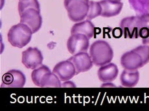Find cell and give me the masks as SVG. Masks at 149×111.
I'll return each mask as SVG.
<instances>
[{"label": "cell", "instance_id": "cell-24", "mask_svg": "<svg viewBox=\"0 0 149 111\" xmlns=\"http://www.w3.org/2000/svg\"><path fill=\"white\" fill-rule=\"evenodd\" d=\"M142 42H143V44H146V45H149V36L147 38L142 39Z\"/></svg>", "mask_w": 149, "mask_h": 111}, {"label": "cell", "instance_id": "cell-5", "mask_svg": "<svg viewBox=\"0 0 149 111\" xmlns=\"http://www.w3.org/2000/svg\"><path fill=\"white\" fill-rule=\"evenodd\" d=\"M88 37L82 34H71L67 42V47L71 55L87 52L90 47V41Z\"/></svg>", "mask_w": 149, "mask_h": 111}, {"label": "cell", "instance_id": "cell-12", "mask_svg": "<svg viewBox=\"0 0 149 111\" xmlns=\"http://www.w3.org/2000/svg\"><path fill=\"white\" fill-rule=\"evenodd\" d=\"M99 3L102 8L101 16L106 18L117 16L123 7V3L116 0H101Z\"/></svg>", "mask_w": 149, "mask_h": 111}, {"label": "cell", "instance_id": "cell-14", "mask_svg": "<svg viewBox=\"0 0 149 111\" xmlns=\"http://www.w3.org/2000/svg\"><path fill=\"white\" fill-rule=\"evenodd\" d=\"M95 25L88 20L76 23L71 29V34H82L86 36L89 39L95 36Z\"/></svg>", "mask_w": 149, "mask_h": 111}, {"label": "cell", "instance_id": "cell-10", "mask_svg": "<svg viewBox=\"0 0 149 111\" xmlns=\"http://www.w3.org/2000/svg\"><path fill=\"white\" fill-rule=\"evenodd\" d=\"M69 60L73 62L75 67L76 75L90 70L93 65L92 59L90 54L87 52H81L74 54Z\"/></svg>", "mask_w": 149, "mask_h": 111}, {"label": "cell", "instance_id": "cell-1", "mask_svg": "<svg viewBox=\"0 0 149 111\" xmlns=\"http://www.w3.org/2000/svg\"><path fill=\"white\" fill-rule=\"evenodd\" d=\"M90 55L95 66H102L112 61L113 51L107 42L99 40L91 45Z\"/></svg>", "mask_w": 149, "mask_h": 111}, {"label": "cell", "instance_id": "cell-17", "mask_svg": "<svg viewBox=\"0 0 149 111\" xmlns=\"http://www.w3.org/2000/svg\"><path fill=\"white\" fill-rule=\"evenodd\" d=\"M50 72L51 70L49 68L45 65H41L40 66L33 70L32 73H31V78H32L33 83L37 87H40V81L43 76L45 73Z\"/></svg>", "mask_w": 149, "mask_h": 111}, {"label": "cell", "instance_id": "cell-2", "mask_svg": "<svg viewBox=\"0 0 149 111\" xmlns=\"http://www.w3.org/2000/svg\"><path fill=\"white\" fill-rule=\"evenodd\" d=\"M33 34L32 30L27 25L19 23L13 25L8 31V40L13 46L23 48L29 43Z\"/></svg>", "mask_w": 149, "mask_h": 111}, {"label": "cell", "instance_id": "cell-25", "mask_svg": "<svg viewBox=\"0 0 149 111\" xmlns=\"http://www.w3.org/2000/svg\"><path fill=\"white\" fill-rule=\"evenodd\" d=\"M116 1H121V0H116Z\"/></svg>", "mask_w": 149, "mask_h": 111}, {"label": "cell", "instance_id": "cell-7", "mask_svg": "<svg viewBox=\"0 0 149 111\" xmlns=\"http://www.w3.org/2000/svg\"><path fill=\"white\" fill-rule=\"evenodd\" d=\"M20 23L25 24L36 33L40 29L42 25V18L40 12L34 8H29L20 15Z\"/></svg>", "mask_w": 149, "mask_h": 111}, {"label": "cell", "instance_id": "cell-19", "mask_svg": "<svg viewBox=\"0 0 149 111\" xmlns=\"http://www.w3.org/2000/svg\"><path fill=\"white\" fill-rule=\"evenodd\" d=\"M102 8L99 2L90 1L89 2V10L87 15V20H91L101 15Z\"/></svg>", "mask_w": 149, "mask_h": 111}, {"label": "cell", "instance_id": "cell-11", "mask_svg": "<svg viewBox=\"0 0 149 111\" xmlns=\"http://www.w3.org/2000/svg\"><path fill=\"white\" fill-rule=\"evenodd\" d=\"M121 64L124 69L129 71L137 70L143 66L141 57L132 50L125 53L121 56Z\"/></svg>", "mask_w": 149, "mask_h": 111}, {"label": "cell", "instance_id": "cell-6", "mask_svg": "<svg viewBox=\"0 0 149 111\" xmlns=\"http://www.w3.org/2000/svg\"><path fill=\"white\" fill-rule=\"evenodd\" d=\"M44 57L37 47H30L22 52V62L27 69L34 70L42 65Z\"/></svg>", "mask_w": 149, "mask_h": 111}, {"label": "cell", "instance_id": "cell-3", "mask_svg": "<svg viewBox=\"0 0 149 111\" xmlns=\"http://www.w3.org/2000/svg\"><path fill=\"white\" fill-rule=\"evenodd\" d=\"M89 2L90 0H64V7L71 21L79 22L86 18Z\"/></svg>", "mask_w": 149, "mask_h": 111}, {"label": "cell", "instance_id": "cell-20", "mask_svg": "<svg viewBox=\"0 0 149 111\" xmlns=\"http://www.w3.org/2000/svg\"><path fill=\"white\" fill-rule=\"evenodd\" d=\"M140 25L141 29L139 31V37L142 39L148 38L149 36V13L140 16Z\"/></svg>", "mask_w": 149, "mask_h": 111}, {"label": "cell", "instance_id": "cell-21", "mask_svg": "<svg viewBox=\"0 0 149 111\" xmlns=\"http://www.w3.org/2000/svg\"><path fill=\"white\" fill-rule=\"evenodd\" d=\"M133 52L137 53L141 57L143 61V66L149 62V45L143 44L139 45L132 50Z\"/></svg>", "mask_w": 149, "mask_h": 111}, {"label": "cell", "instance_id": "cell-8", "mask_svg": "<svg viewBox=\"0 0 149 111\" xmlns=\"http://www.w3.org/2000/svg\"><path fill=\"white\" fill-rule=\"evenodd\" d=\"M26 82V77L22 72L11 70L2 77V88H22Z\"/></svg>", "mask_w": 149, "mask_h": 111}, {"label": "cell", "instance_id": "cell-22", "mask_svg": "<svg viewBox=\"0 0 149 111\" xmlns=\"http://www.w3.org/2000/svg\"><path fill=\"white\" fill-rule=\"evenodd\" d=\"M62 87L64 88H74L76 87V85L72 81H65L62 84Z\"/></svg>", "mask_w": 149, "mask_h": 111}, {"label": "cell", "instance_id": "cell-18", "mask_svg": "<svg viewBox=\"0 0 149 111\" xmlns=\"http://www.w3.org/2000/svg\"><path fill=\"white\" fill-rule=\"evenodd\" d=\"M29 8H34L40 12V5L38 0H19L18 12L19 16Z\"/></svg>", "mask_w": 149, "mask_h": 111}, {"label": "cell", "instance_id": "cell-4", "mask_svg": "<svg viewBox=\"0 0 149 111\" xmlns=\"http://www.w3.org/2000/svg\"><path fill=\"white\" fill-rule=\"evenodd\" d=\"M122 33L127 38H137L139 37L140 16H130L123 18L120 23Z\"/></svg>", "mask_w": 149, "mask_h": 111}, {"label": "cell", "instance_id": "cell-16", "mask_svg": "<svg viewBox=\"0 0 149 111\" xmlns=\"http://www.w3.org/2000/svg\"><path fill=\"white\" fill-rule=\"evenodd\" d=\"M42 88H61L62 87L61 81L58 77L53 72H48L43 76L40 81Z\"/></svg>", "mask_w": 149, "mask_h": 111}, {"label": "cell", "instance_id": "cell-15", "mask_svg": "<svg viewBox=\"0 0 149 111\" xmlns=\"http://www.w3.org/2000/svg\"><path fill=\"white\" fill-rule=\"evenodd\" d=\"M139 80V73L138 70L129 71L125 69L123 71L120 81L123 87H134L138 83Z\"/></svg>", "mask_w": 149, "mask_h": 111}, {"label": "cell", "instance_id": "cell-13", "mask_svg": "<svg viewBox=\"0 0 149 111\" xmlns=\"http://www.w3.org/2000/svg\"><path fill=\"white\" fill-rule=\"evenodd\" d=\"M119 73V69L117 65L110 62L107 64L100 66L97 72L99 80L103 82H112L117 78Z\"/></svg>", "mask_w": 149, "mask_h": 111}, {"label": "cell", "instance_id": "cell-23", "mask_svg": "<svg viewBox=\"0 0 149 111\" xmlns=\"http://www.w3.org/2000/svg\"><path fill=\"white\" fill-rule=\"evenodd\" d=\"M101 87H104V88H113V87H116V86L114 84L111 83V82H104L101 86Z\"/></svg>", "mask_w": 149, "mask_h": 111}, {"label": "cell", "instance_id": "cell-9", "mask_svg": "<svg viewBox=\"0 0 149 111\" xmlns=\"http://www.w3.org/2000/svg\"><path fill=\"white\" fill-rule=\"evenodd\" d=\"M53 72L58 77L61 81H69L76 75V69L70 60L58 62L54 66Z\"/></svg>", "mask_w": 149, "mask_h": 111}]
</instances>
